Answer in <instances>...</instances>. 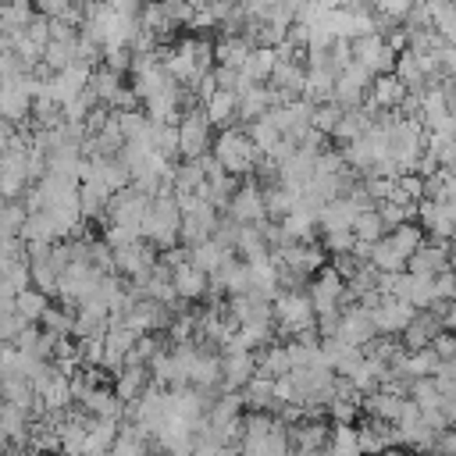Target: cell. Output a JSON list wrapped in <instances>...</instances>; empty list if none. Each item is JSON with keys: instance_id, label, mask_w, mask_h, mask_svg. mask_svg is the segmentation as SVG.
Segmentation results:
<instances>
[{"instance_id": "1", "label": "cell", "mask_w": 456, "mask_h": 456, "mask_svg": "<svg viewBox=\"0 0 456 456\" xmlns=\"http://www.w3.org/2000/svg\"><path fill=\"white\" fill-rule=\"evenodd\" d=\"M210 157L235 178H249L256 171V164L264 160V153L256 150V142L246 135V128H221L210 142Z\"/></svg>"}, {"instance_id": "2", "label": "cell", "mask_w": 456, "mask_h": 456, "mask_svg": "<svg viewBox=\"0 0 456 456\" xmlns=\"http://www.w3.org/2000/svg\"><path fill=\"white\" fill-rule=\"evenodd\" d=\"M271 317H274V328L281 335H289V338L317 335V328H314V303L306 296V285L303 289H281L271 299Z\"/></svg>"}, {"instance_id": "3", "label": "cell", "mask_w": 456, "mask_h": 456, "mask_svg": "<svg viewBox=\"0 0 456 456\" xmlns=\"http://www.w3.org/2000/svg\"><path fill=\"white\" fill-rule=\"evenodd\" d=\"M178 224H182V210H178V196L175 192H157L150 200V210L142 217V239L160 253L178 246Z\"/></svg>"}, {"instance_id": "4", "label": "cell", "mask_w": 456, "mask_h": 456, "mask_svg": "<svg viewBox=\"0 0 456 456\" xmlns=\"http://www.w3.org/2000/svg\"><path fill=\"white\" fill-rule=\"evenodd\" d=\"M178 210H182V224H178V242H182V246L192 249V246H200L203 239L214 235L221 210H217L207 196H200V192L178 196Z\"/></svg>"}, {"instance_id": "5", "label": "cell", "mask_w": 456, "mask_h": 456, "mask_svg": "<svg viewBox=\"0 0 456 456\" xmlns=\"http://www.w3.org/2000/svg\"><path fill=\"white\" fill-rule=\"evenodd\" d=\"M210 142H214V125H210L203 103L185 107L182 118H178V157L196 160V157L210 153Z\"/></svg>"}, {"instance_id": "6", "label": "cell", "mask_w": 456, "mask_h": 456, "mask_svg": "<svg viewBox=\"0 0 456 456\" xmlns=\"http://www.w3.org/2000/svg\"><path fill=\"white\" fill-rule=\"evenodd\" d=\"M36 93H39V71H25L18 78H4L0 82V118L11 121V125L28 121Z\"/></svg>"}, {"instance_id": "7", "label": "cell", "mask_w": 456, "mask_h": 456, "mask_svg": "<svg viewBox=\"0 0 456 456\" xmlns=\"http://www.w3.org/2000/svg\"><path fill=\"white\" fill-rule=\"evenodd\" d=\"M306 296H310V303H314V317H317V314H335V310H342V306L349 303L346 281H342V274H338L331 264H324L321 271H314V274L306 278Z\"/></svg>"}, {"instance_id": "8", "label": "cell", "mask_w": 456, "mask_h": 456, "mask_svg": "<svg viewBox=\"0 0 456 456\" xmlns=\"http://www.w3.org/2000/svg\"><path fill=\"white\" fill-rule=\"evenodd\" d=\"M150 200L153 196H146L142 189H135V185H125V189H118L110 200H107V221L110 224H125V228H135L139 235H142V217H146V210H150Z\"/></svg>"}, {"instance_id": "9", "label": "cell", "mask_w": 456, "mask_h": 456, "mask_svg": "<svg viewBox=\"0 0 456 456\" xmlns=\"http://www.w3.org/2000/svg\"><path fill=\"white\" fill-rule=\"evenodd\" d=\"M271 260L281 264L285 271L299 274V278H310L314 271H321V267L328 264L324 246H321L317 239H310V242H285V246L271 249Z\"/></svg>"}, {"instance_id": "10", "label": "cell", "mask_w": 456, "mask_h": 456, "mask_svg": "<svg viewBox=\"0 0 456 456\" xmlns=\"http://www.w3.org/2000/svg\"><path fill=\"white\" fill-rule=\"evenodd\" d=\"M157 264V249L146 239H132L125 246H114V271L121 278H128L132 285H139Z\"/></svg>"}, {"instance_id": "11", "label": "cell", "mask_w": 456, "mask_h": 456, "mask_svg": "<svg viewBox=\"0 0 456 456\" xmlns=\"http://www.w3.org/2000/svg\"><path fill=\"white\" fill-rule=\"evenodd\" d=\"M349 50H353V61L363 64L370 75H385L395 68V50L385 43L381 32H367V36L349 39Z\"/></svg>"}, {"instance_id": "12", "label": "cell", "mask_w": 456, "mask_h": 456, "mask_svg": "<svg viewBox=\"0 0 456 456\" xmlns=\"http://www.w3.org/2000/svg\"><path fill=\"white\" fill-rule=\"evenodd\" d=\"M370 82H374V75H370L363 64L349 61V64H346V68L335 75V89H331V100H335L342 110H349V107H363Z\"/></svg>"}, {"instance_id": "13", "label": "cell", "mask_w": 456, "mask_h": 456, "mask_svg": "<svg viewBox=\"0 0 456 456\" xmlns=\"http://www.w3.org/2000/svg\"><path fill=\"white\" fill-rule=\"evenodd\" d=\"M221 214H228L235 224H256V221H267L260 182L249 175L242 185H235V192H232V200H228V207H224Z\"/></svg>"}, {"instance_id": "14", "label": "cell", "mask_w": 456, "mask_h": 456, "mask_svg": "<svg viewBox=\"0 0 456 456\" xmlns=\"http://www.w3.org/2000/svg\"><path fill=\"white\" fill-rule=\"evenodd\" d=\"M367 310H370V321H374V331L378 335H399L410 324V317L417 314L406 299H395V296H385V292Z\"/></svg>"}, {"instance_id": "15", "label": "cell", "mask_w": 456, "mask_h": 456, "mask_svg": "<svg viewBox=\"0 0 456 456\" xmlns=\"http://www.w3.org/2000/svg\"><path fill=\"white\" fill-rule=\"evenodd\" d=\"M32 388H36V399L43 403V410H64L75 403L71 399V374H64L53 363L43 367V374L32 381Z\"/></svg>"}, {"instance_id": "16", "label": "cell", "mask_w": 456, "mask_h": 456, "mask_svg": "<svg viewBox=\"0 0 456 456\" xmlns=\"http://www.w3.org/2000/svg\"><path fill=\"white\" fill-rule=\"evenodd\" d=\"M374 335H378V331H374L370 310H367L363 303H346V306L338 310V331H335L338 342H349V346H360V349H363Z\"/></svg>"}, {"instance_id": "17", "label": "cell", "mask_w": 456, "mask_h": 456, "mask_svg": "<svg viewBox=\"0 0 456 456\" xmlns=\"http://www.w3.org/2000/svg\"><path fill=\"white\" fill-rule=\"evenodd\" d=\"M253 374H256V353L249 349L221 353V392H239Z\"/></svg>"}, {"instance_id": "18", "label": "cell", "mask_w": 456, "mask_h": 456, "mask_svg": "<svg viewBox=\"0 0 456 456\" xmlns=\"http://www.w3.org/2000/svg\"><path fill=\"white\" fill-rule=\"evenodd\" d=\"M403 100H406V86H403L392 71H385V75H374L363 107H367L370 114H378V110H399Z\"/></svg>"}, {"instance_id": "19", "label": "cell", "mask_w": 456, "mask_h": 456, "mask_svg": "<svg viewBox=\"0 0 456 456\" xmlns=\"http://www.w3.org/2000/svg\"><path fill=\"white\" fill-rule=\"evenodd\" d=\"M274 103H285V96L278 89H271V86H246V89H239V114H235V121L249 125V121L264 118Z\"/></svg>"}, {"instance_id": "20", "label": "cell", "mask_w": 456, "mask_h": 456, "mask_svg": "<svg viewBox=\"0 0 456 456\" xmlns=\"http://www.w3.org/2000/svg\"><path fill=\"white\" fill-rule=\"evenodd\" d=\"M449 242H438V239H428V242H420L413 253H410V260H406V271L410 274H428V278H435L438 271H445L449 267Z\"/></svg>"}, {"instance_id": "21", "label": "cell", "mask_w": 456, "mask_h": 456, "mask_svg": "<svg viewBox=\"0 0 456 456\" xmlns=\"http://www.w3.org/2000/svg\"><path fill=\"white\" fill-rule=\"evenodd\" d=\"M303 78H306V64H303V57H281L278 53V61H274V71H271V89H278L285 100H292V96H303Z\"/></svg>"}, {"instance_id": "22", "label": "cell", "mask_w": 456, "mask_h": 456, "mask_svg": "<svg viewBox=\"0 0 456 456\" xmlns=\"http://www.w3.org/2000/svg\"><path fill=\"white\" fill-rule=\"evenodd\" d=\"M438 331H442V317L435 310H417L410 317V324L399 331V338H403V349L413 353V349H428Z\"/></svg>"}, {"instance_id": "23", "label": "cell", "mask_w": 456, "mask_h": 456, "mask_svg": "<svg viewBox=\"0 0 456 456\" xmlns=\"http://www.w3.org/2000/svg\"><path fill=\"white\" fill-rule=\"evenodd\" d=\"M274 61H278V50L274 46H253L239 68V89L246 86H264L274 71Z\"/></svg>"}, {"instance_id": "24", "label": "cell", "mask_w": 456, "mask_h": 456, "mask_svg": "<svg viewBox=\"0 0 456 456\" xmlns=\"http://www.w3.org/2000/svg\"><path fill=\"white\" fill-rule=\"evenodd\" d=\"M171 285H175V296L182 303H196L207 296V274L192 264V260H182L171 267Z\"/></svg>"}, {"instance_id": "25", "label": "cell", "mask_w": 456, "mask_h": 456, "mask_svg": "<svg viewBox=\"0 0 456 456\" xmlns=\"http://www.w3.org/2000/svg\"><path fill=\"white\" fill-rule=\"evenodd\" d=\"M150 381H153V374H150L146 363H125V367L114 374V395H118L125 406H132V403L150 388Z\"/></svg>"}, {"instance_id": "26", "label": "cell", "mask_w": 456, "mask_h": 456, "mask_svg": "<svg viewBox=\"0 0 456 456\" xmlns=\"http://www.w3.org/2000/svg\"><path fill=\"white\" fill-rule=\"evenodd\" d=\"M132 342H135V335H132L125 324H110V328L103 331V360H100V367L118 374V370L125 367V360H128Z\"/></svg>"}, {"instance_id": "27", "label": "cell", "mask_w": 456, "mask_h": 456, "mask_svg": "<svg viewBox=\"0 0 456 456\" xmlns=\"http://www.w3.org/2000/svg\"><path fill=\"white\" fill-rule=\"evenodd\" d=\"M203 110H207V118H210L214 128H232V125H235V114H239V93L217 86V89L203 100Z\"/></svg>"}, {"instance_id": "28", "label": "cell", "mask_w": 456, "mask_h": 456, "mask_svg": "<svg viewBox=\"0 0 456 456\" xmlns=\"http://www.w3.org/2000/svg\"><path fill=\"white\" fill-rule=\"evenodd\" d=\"M331 89H335V71H331L328 64H306L303 100H310L314 107H317V103H328V100H331Z\"/></svg>"}, {"instance_id": "29", "label": "cell", "mask_w": 456, "mask_h": 456, "mask_svg": "<svg viewBox=\"0 0 456 456\" xmlns=\"http://www.w3.org/2000/svg\"><path fill=\"white\" fill-rule=\"evenodd\" d=\"M249 50H253V43L246 36H217L214 39V64L217 68H242Z\"/></svg>"}, {"instance_id": "30", "label": "cell", "mask_w": 456, "mask_h": 456, "mask_svg": "<svg viewBox=\"0 0 456 456\" xmlns=\"http://www.w3.org/2000/svg\"><path fill=\"white\" fill-rule=\"evenodd\" d=\"M239 395H242V406H249V410H278L281 403L274 399V381L271 378H260V374H253L242 388H239Z\"/></svg>"}, {"instance_id": "31", "label": "cell", "mask_w": 456, "mask_h": 456, "mask_svg": "<svg viewBox=\"0 0 456 456\" xmlns=\"http://www.w3.org/2000/svg\"><path fill=\"white\" fill-rule=\"evenodd\" d=\"M292 370V363H289V349L285 346H278V342H267L264 349H256V374L260 378H281V374H289Z\"/></svg>"}, {"instance_id": "32", "label": "cell", "mask_w": 456, "mask_h": 456, "mask_svg": "<svg viewBox=\"0 0 456 456\" xmlns=\"http://www.w3.org/2000/svg\"><path fill=\"white\" fill-rule=\"evenodd\" d=\"M32 18H36L32 0H4V4H0V32H4V36L21 32Z\"/></svg>"}, {"instance_id": "33", "label": "cell", "mask_w": 456, "mask_h": 456, "mask_svg": "<svg viewBox=\"0 0 456 456\" xmlns=\"http://www.w3.org/2000/svg\"><path fill=\"white\" fill-rule=\"evenodd\" d=\"M228 256H232V249H228V246H221L217 239H203L200 246H192V249H189V260H192L203 274H214Z\"/></svg>"}, {"instance_id": "34", "label": "cell", "mask_w": 456, "mask_h": 456, "mask_svg": "<svg viewBox=\"0 0 456 456\" xmlns=\"http://www.w3.org/2000/svg\"><path fill=\"white\" fill-rule=\"evenodd\" d=\"M50 306V296L46 292H39L36 285H28V289H18L14 292V314L25 321V324H36L39 317H43V310Z\"/></svg>"}, {"instance_id": "35", "label": "cell", "mask_w": 456, "mask_h": 456, "mask_svg": "<svg viewBox=\"0 0 456 456\" xmlns=\"http://www.w3.org/2000/svg\"><path fill=\"white\" fill-rule=\"evenodd\" d=\"M118 89H121V71H114V68H107V64L93 68V75H89V93L96 96V103L110 107V100H114Z\"/></svg>"}, {"instance_id": "36", "label": "cell", "mask_w": 456, "mask_h": 456, "mask_svg": "<svg viewBox=\"0 0 456 456\" xmlns=\"http://www.w3.org/2000/svg\"><path fill=\"white\" fill-rule=\"evenodd\" d=\"M189 192H203V164H200V157L175 164V196H189Z\"/></svg>"}, {"instance_id": "37", "label": "cell", "mask_w": 456, "mask_h": 456, "mask_svg": "<svg viewBox=\"0 0 456 456\" xmlns=\"http://www.w3.org/2000/svg\"><path fill=\"white\" fill-rule=\"evenodd\" d=\"M292 207H296V192H289L285 185H267L264 189V214H267V221H281Z\"/></svg>"}, {"instance_id": "38", "label": "cell", "mask_w": 456, "mask_h": 456, "mask_svg": "<svg viewBox=\"0 0 456 456\" xmlns=\"http://www.w3.org/2000/svg\"><path fill=\"white\" fill-rule=\"evenodd\" d=\"M385 232H388V228H385V221H381L378 207L360 210V214H356V221H353V235H356V242H378Z\"/></svg>"}, {"instance_id": "39", "label": "cell", "mask_w": 456, "mask_h": 456, "mask_svg": "<svg viewBox=\"0 0 456 456\" xmlns=\"http://www.w3.org/2000/svg\"><path fill=\"white\" fill-rule=\"evenodd\" d=\"M36 324L43 331H50V335H75V310H68V306H46Z\"/></svg>"}, {"instance_id": "40", "label": "cell", "mask_w": 456, "mask_h": 456, "mask_svg": "<svg viewBox=\"0 0 456 456\" xmlns=\"http://www.w3.org/2000/svg\"><path fill=\"white\" fill-rule=\"evenodd\" d=\"M374 207H378V214H381V221H385V228H388V232L417 217V203H395V200H381V203H374Z\"/></svg>"}, {"instance_id": "41", "label": "cell", "mask_w": 456, "mask_h": 456, "mask_svg": "<svg viewBox=\"0 0 456 456\" xmlns=\"http://www.w3.org/2000/svg\"><path fill=\"white\" fill-rule=\"evenodd\" d=\"M388 239H392V246H395V249H399V253L410 260V253H413V249L424 242V228H420L417 221H406V224L392 228V232H388Z\"/></svg>"}, {"instance_id": "42", "label": "cell", "mask_w": 456, "mask_h": 456, "mask_svg": "<svg viewBox=\"0 0 456 456\" xmlns=\"http://www.w3.org/2000/svg\"><path fill=\"white\" fill-rule=\"evenodd\" d=\"M338 118H342V107H338L335 100H328V103H317V107H314V128H317V132H324L328 139H331V132H335Z\"/></svg>"}, {"instance_id": "43", "label": "cell", "mask_w": 456, "mask_h": 456, "mask_svg": "<svg viewBox=\"0 0 456 456\" xmlns=\"http://www.w3.org/2000/svg\"><path fill=\"white\" fill-rule=\"evenodd\" d=\"M321 235H324V242H321V246H324V253H331V256H335V253H349V249L356 246V235H353V228L321 232Z\"/></svg>"}, {"instance_id": "44", "label": "cell", "mask_w": 456, "mask_h": 456, "mask_svg": "<svg viewBox=\"0 0 456 456\" xmlns=\"http://www.w3.org/2000/svg\"><path fill=\"white\" fill-rule=\"evenodd\" d=\"M431 349H435L438 360H456V335L452 331H438L431 338Z\"/></svg>"}, {"instance_id": "45", "label": "cell", "mask_w": 456, "mask_h": 456, "mask_svg": "<svg viewBox=\"0 0 456 456\" xmlns=\"http://www.w3.org/2000/svg\"><path fill=\"white\" fill-rule=\"evenodd\" d=\"M71 4H75V0H32L36 14H43V18H61Z\"/></svg>"}, {"instance_id": "46", "label": "cell", "mask_w": 456, "mask_h": 456, "mask_svg": "<svg viewBox=\"0 0 456 456\" xmlns=\"http://www.w3.org/2000/svg\"><path fill=\"white\" fill-rule=\"evenodd\" d=\"M324 7H346V4H353V0H321Z\"/></svg>"}, {"instance_id": "47", "label": "cell", "mask_w": 456, "mask_h": 456, "mask_svg": "<svg viewBox=\"0 0 456 456\" xmlns=\"http://www.w3.org/2000/svg\"><path fill=\"white\" fill-rule=\"evenodd\" d=\"M78 456H110V452H78Z\"/></svg>"}, {"instance_id": "48", "label": "cell", "mask_w": 456, "mask_h": 456, "mask_svg": "<svg viewBox=\"0 0 456 456\" xmlns=\"http://www.w3.org/2000/svg\"><path fill=\"white\" fill-rule=\"evenodd\" d=\"M153 456H171V452H164V449H160V452H153Z\"/></svg>"}, {"instance_id": "49", "label": "cell", "mask_w": 456, "mask_h": 456, "mask_svg": "<svg viewBox=\"0 0 456 456\" xmlns=\"http://www.w3.org/2000/svg\"><path fill=\"white\" fill-rule=\"evenodd\" d=\"M452 11H456V0H452Z\"/></svg>"}, {"instance_id": "50", "label": "cell", "mask_w": 456, "mask_h": 456, "mask_svg": "<svg viewBox=\"0 0 456 456\" xmlns=\"http://www.w3.org/2000/svg\"><path fill=\"white\" fill-rule=\"evenodd\" d=\"M0 4H4V0H0Z\"/></svg>"}]
</instances>
